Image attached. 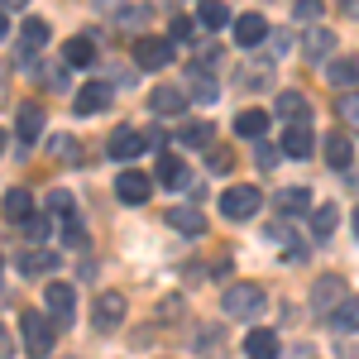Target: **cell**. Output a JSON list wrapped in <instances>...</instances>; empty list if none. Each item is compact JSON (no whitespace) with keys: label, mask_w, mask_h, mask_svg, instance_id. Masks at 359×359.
<instances>
[{"label":"cell","mask_w":359,"mask_h":359,"mask_svg":"<svg viewBox=\"0 0 359 359\" xmlns=\"http://www.w3.org/2000/svg\"><path fill=\"white\" fill-rule=\"evenodd\" d=\"M221 306H225L230 321H254V316L269 306V292H264L259 283H230L225 297H221Z\"/></svg>","instance_id":"6da1fadb"},{"label":"cell","mask_w":359,"mask_h":359,"mask_svg":"<svg viewBox=\"0 0 359 359\" xmlns=\"http://www.w3.org/2000/svg\"><path fill=\"white\" fill-rule=\"evenodd\" d=\"M43 306H48L53 326L77 321V287H72V283H48V287H43Z\"/></svg>","instance_id":"7a4b0ae2"},{"label":"cell","mask_w":359,"mask_h":359,"mask_svg":"<svg viewBox=\"0 0 359 359\" xmlns=\"http://www.w3.org/2000/svg\"><path fill=\"white\" fill-rule=\"evenodd\" d=\"M259 206H264L259 187H230V192L221 196V216H225V221H254Z\"/></svg>","instance_id":"3957f363"},{"label":"cell","mask_w":359,"mask_h":359,"mask_svg":"<svg viewBox=\"0 0 359 359\" xmlns=\"http://www.w3.org/2000/svg\"><path fill=\"white\" fill-rule=\"evenodd\" d=\"M20 326H25V350H29L34 359H43L48 350H53L57 331H53V321H48V316H39V311H25V321H20Z\"/></svg>","instance_id":"277c9868"},{"label":"cell","mask_w":359,"mask_h":359,"mask_svg":"<svg viewBox=\"0 0 359 359\" xmlns=\"http://www.w3.org/2000/svg\"><path fill=\"white\" fill-rule=\"evenodd\" d=\"M115 196H120L125 206H144V201L154 196V177L139 172V168H125V172L115 177Z\"/></svg>","instance_id":"5b68a950"},{"label":"cell","mask_w":359,"mask_h":359,"mask_svg":"<svg viewBox=\"0 0 359 359\" xmlns=\"http://www.w3.org/2000/svg\"><path fill=\"white\" fill-rule=\"evenodd\" d=\"M340 302H345V278L340 273L316 278V287H311V311H316V316H331Z\"/></svg>","instance_id":"8992f818"},{"label":"cell","mask_w":359,"mask_h":359,"mask_svg":"<svg viewBox=\"0 0 359 359\" xmlns=\"http://www.w3.org/2000/svg\"><path fill=\"white\" fill-rule=\"evenodd\" d=\"M172 57H177L172 39H139V43H135V62H139V67H149V72L168 67Z\"/></svg>","instance_id":"52a82bcc"},{"label":"cell","mask_w":359,"mask_h":359,"mask_svg":"<svg viewBox=\"0 0 359 359\" xmlns=\"http://www.w3.org/2000/svg\"><path fill=\"white\" fill-rule=\"evenodd\" d=\"M111 101H115V91L106 82H86V86H77V96H72V111L77 115H101Z\"/></svg>","instance_id":"ba28073f"},{"label":"cell","mask_w":359,"mask_h":359,"mask_svg":"<svg viewBox=\"0 0 359 359\" xmlns=\"http://www.w3.org/2000/svg\"><path fill=\"white\" fill-rule=\"evenodd\" d=\"M91 321H96V331H115L125 321V297L120 292H101L96 306H91Z\"/></svg>","instance_id":"9c48e42d"},{"label":"cell","mask_w":359,"mask_h":359,"mask_svg":"<svg viewBox=\"0 0 359 359\" xmlns=\"http://www.w3.org/2000/svg\"><path fill=\"white\" fill-rule=\"evenodd\" d=\"M273 111L283 115L287 125H311V106H306V96H302V91H278Z\"/></svg>","instance_id":"30bf717a"},{"label":"cell","mask_w":359,"mask_h":359,"mask_svg":"<svg viewBox=\"0 0 359 359\" xmlns=\"http://www.w3.org/2000/svg\"><path fill=\"white\" fill-rule=\"evenodd\" d=\"M326 163H331L335 172H345V168L355 163V139L345 135V130H331V135H326Z\"/></svg>","instance_id":"8fae6325"},{"label":"cell","mask_w":359,"mask_h":359,"mask_svg":"<svg viewBox=\"0 0 359 359\" xmlns=\"http://www.w3.org/2000/svg\"><path fill=\"white\" fill-rule=\"evenodd\" d=\"M144 149H149V135H139V130H115L111 135V158H120V163L139 158Z\"/></svg>","instance_id":"7c38bea8"},{"label":"cell","mask_w":359,"mask_h":359,"mask_svg":"<svg viewBox=\"0 0 359 359\" xmlns=\"http://www.w3.org/2000/svg\"><path fill=\"white\" fill-rule=\"evenodd\" d=\"M0 216L15 221V225H25L29 216H34V196H29L25 187H10V192L0 196Z\"/></svg>","instance_id":"4fadbf2b"},{"label":"cell","mask_w":359,"mask_h":359,"mask_svg":"<svg viewBox=\"0 0 359 359\" xmlns=\"http://www.w3.org/2000/svg\"><path fill=\"white\" fill-rule=\"evenodd\" d=\"M264 39H269V20L264 15H240L235 20V43L240 48H259Z\"/></svg>","instance_id":"5bb4252c"},{"label":"cell","mask_w":359,"mask_h":359,"mask_svg":"<svg viewBox=\"0 0 359 359\" xmlns=\"http://www.w3.org/2000/svg\"><path fill=\"white\" fill-rule=\"evenodd\" d=\"M15 125H20V139H25V144H34V139L43 135L48 115H43V106H39V101H25V106H20V120H15Z\"/></svg>","instance_id":"9a60e30c"},{"label":"cell","mask_w":359,"mask_h":359,"mask_svg":"<svg viewBox=\"0 0 359 359\" xmlns=\"http://www.w3.org/2000/svg\"><path fill=\"white\" fill-rule=\"evenodd\" d=\"M158 182H163V187H192V168L182 163L177 154H163V158H158Z\"/></svg>","instance_id":"2e32d148"},{"label":"cell","mask_w":359,"mask_h":359,"mask_svg":"<svg viewBox=\"0 0 359 359\" xmlns=\"http://www.w3.org/2000/svg\"><path fill=\"white\" fill-rule=\"evenodd\" d=\"M62 62H67V67H91V62H96V43H91L86 34H72V39L62 43Z\"/></svg>","instance_id":"e0dca14e"},{"label":"cell","mask_w":359,"mask_h":359,"mask_svg":"<svg viewBox=\"0 0 359 359\" xmlns=\"http://www.w3.org/2000/svg\"><path fill=\"white\" fill-rule=\"evenodd\" d=\"M149 106H154V115H182V106H187V91H177V86H154Z\"/></svg>","instance_id":"ac0fdd59"},{"label":"cell","mask_w":359,"mask_h":359,"mask_svg":"<svg viewBox=\"0 0 359 359\" xmlns=\"http://www.w3.org/2000/svg\"><path fill=\"white\" fill-rule=\"evenodd\" d=\"M53 269H57V254H53V249H29V254H20V273H25V278L53 273Z\"/></svg>","instance_id":"d6986e66"},{"label":"cell","mask_w":359,"mask_h":359,"mask_svg":"<svg viewBox=\"0 0 359 359\" xmlns=\"http://www.w3.org/2000/svg\"><path fill=\"white\" fill-rule=\"evenodd\" d=\"M283 154L287 158H306L311 154V125H287L283 130Z\"/></svg>","instance_id":"ffe728a7"},{"label":"cell","mask_w":359,"mask_h":359,"mask_svg":"<svg viewBox=\"0 0 359 359\" xmlns=\"http://www.w3.org/2000/svg\"><path fill=\"white\" fill-rule=\"evenodd\" d=\"M168 221H172V230H182V235H206V216L196 206H172Z\"/></svg>","instance_id":"44dd1931"},{"label":"cell","mask_w":359,"mask_h":359,"mask_svg":"<svg viewBox=\"0 0 359 359\" xmlns=\"http://www.w3.org/2000/svg\"><path fill=\"white\" fill-rule=\"evenodd\" d=\"M245 355L249 359H278V335L273 331H249L245 335Z\"/></svg>","instance_id":"7402d4cb"},{"label":"cell","mask_w":359,"mask_h":359,"mask_svg":"<svg viewBox=\"0 0 359 359\" xmlns=\"http://www.w3.org/2000/svg\"><path fill=\"white\" fill-rule=\"evenodd\" d=\"M273 206L283 216H302L306 206H311V192H306V187H283V192L273 196Z\"/></svg>","instance_id":"603a6c76"},{"label":"cell","mask_w":359,"mask_h":359,"mask_svg":"<svg viewBox=\"0 0 359 359\" xmlns=\"http://www.w3.org/2000/svg\"><path fill=\"white\" fill-rule=\"evenodd\" d=\"M335 115H340V125H345L350 135H359V91H355V86H350V91H340Z\"/></svg>","instance_id":"cb8c5ba5"},{"label":"cell","mask_w":359,"mask_h":359,"mask_svg":"<svg viewBox=\"0 0 359 359\" xmlns=\"http://www.w3.org/2000/svg\"><path fill=\"white\" fill-rule=\"evenodd\" d=\"M269 130V111H240L235 115V135L240 139H259Z\"/></svg>","instance_id":"d4e9b609"},{"label":"cell","mask_w":359,"mask_h":359,"mask_svg":"<svg viewBox=\"0 0 359 359\" xmlns=\"http://www.w3.org/2000/svg\"><path fill=\"white\" fill-rule=\"evenodd\" d=\"M48 43V25L34 15V20H25V29H20V53H34V48H43Z\"/></svg>","instance_id":"484cf974"},{"label":"cell","mask_w":359,"mask_h":359,"mask_svg":"<svg viewBox=\"0 0 359 359\" xmlns=\"http://www.w3.org/2000/svg\"><path fill=\"white\" fill-rule=\"evenodd\" d=\"M335 225H340V211L335 206H311V235L316 240H331Z\"/></svg>","instance_id":"4316f807"},{"label":"cell","mask_w":359,"mask_h":359,"mask_svg":"<svg viewBox=\"0 0 359 359\" xmlns=\"http://www.w3.org/2000/svg\"><path fill=\"white\" fill-rule=\"evenodd\" d=\"M326 77H331V86H345V91H350V86L359 82V62L355 57H335L331 67H326Z\"/></svg>","instance_id":"83f0119b"},{"label":"cell","mask_w":359,"mask_h":359,"mask_svg":"<svg viewBox=\"0 0 359 359\" xmlns=\"http://www.w3.org/2000/svg\"><path fill=\"white\" fill-rule=\"evenodd\" d=\"M211 130H216V125H206V120H196V125H187V130H182V144H187V149H211V144H216V135H211Z\"/></svg>","instance_id":"f1b7e54d"},{"label":"cell","mask_w":359,"mask_h":359,"mask_svg":"<svg viewBox=\"0 0 359 359\" xmlns=\"http://www.w3.org/2000/svg\"><path fill=\"white\" fill-rule=\"evenodd\" d=\"M335 331H359V297H345V302L331 311Z\"/></svg>","instance_id":"f546056e"},{"label":"cell","mask_w":359,"mask_h":359,"mask_svg":"<svg viewBox=\"0 0 359 359\" xmlns=\"http://www.w3.org/2000/svg\"><path fill=\"white\" fill-rule=\"evenodd\" d=\"M331 48H335V34H331V29H311V34H306V57H311V62H321Z\"/></svg>","instance_id":"4dcf8cb0"},{"label":"cell","mask_w":359,"mask_h":359,"mask_svg":"<svg viewBox=\"0 0 359 359\" xmlns=\"http://www.w3.org/2000/svg\"><path fill=\"white\" fill-rule=\"evenodd\" d=\"M206 29H225L230 25V5H221V0H201V15H196Z\"/></svg>","instance_id":"1f68e13d"},{"label":"cell","mask_w":359,"mask_h":359,"mask_svg":"<svg viewBox=\"0 0 359 359\" xmlns=\"http://www.w3.org/2000/svg\"><path fill=\"white\" fill-rule=\"evenodd\" d=\"M187 86H192L196 101H216V82H211V72H192V77H187Z\"/></svg>","instance_id":"d6a6232c"},{"label":"cell","mask_w":359,"mask_h":359,"mask_svg":"<svg viewBox=\"0 0 359 359\" xmlns=\"http://www.w3.org/2000/svg\"><path fill=\"white\" fill-rule=\"evenodd\" d=\"M48 216H57L62 225L77 221V216H72V196H67V192H53V196H48Z\"/></svg>","instance_id":"836d02e7"},{"label":"cell","mask_w":359,"mask_h":359,"mask_svg":"<svg viewBox=\"0 0 359 359\" xmlns=\"http://www.w3.org/2000/svg\"><path fill=\"white\" fill-rule=\"evenodd\" d=\"M206 168H211V172H230V168H235V158H230V149H221V144H211V149H206Z\"/></svg>","instance_id":"e575fe53"},{"label":"cell","mask_w":359,"mask_h":359,"mask_svg":"<svg viewBox=\"0 0 359 359\" xmlns=\"http://www.w3.org/2000/svg\"><path fill=\"white\" fill-rule=\"evenodd\" d=\"M278 158H283V149H273V144H259V149H254V163L264 168V172H273Z\"/></svg>","instance_id":"d590c367"},{"label":"cell","mask_w":359,"mask_h":359,"mask_svg":"<svg viewBox=\"0 0 359 359\" xmlns=\"http://www.w3.org/2000/svg\"><path fill=\"white\" fill-rule=\"evenodd\" d=\"M292 15H297L302 25H316V20H321V0H297V5H292Z\"/></svg>","instance_id":"8d00e7d4"},{"label":"cell","mask_w":359,"mask_h":359,"mask_svg":"<svg viewBox=\"0 0 359 359\" xmlns=\"http://www.w3.org/2000/svg\"><path fill=\"white\" fill-rule=\"evenodd\" d=\"M269 48H273V57L292 53V34H287V29H269Z\"/></svg>","instance_id":"74e56055"},{"label":"cell","mask_w":359,"mask_h":359,"mask_svg":"<svg viewBox=\"0 0 359 359\" xmlns=\"http://www.w3.org/2000/svg\"><path fill=\"white\" fill-rule=\"evenodd\" d=\"M25 230H29V240H39V245H43V240H48V216H29Z\"/></svg>","instance_id":"f35d334b"},{"label":"cell","mask_w":359,"mask_h":359,"mask_svg":"<svg viewBox=\"0 0 359 359\" xmlns=\"http://www.w3.org/2000/svg\"><path fill=\"white\" fill-rule=\"evenodd\" d=\"M144 15H149L144 5H125V10H120V25H125V29H135V25H144Z\"/></svg>","instance_id":"ab89813d"},{"label":"cell","mask_w":359,"mask_h":359,"mask_svg":"<svg viewBox=\"0 0 359 359\" xmlns=\"http://www.w3.org/2000/svg\"><path fill=\"white\" fill-rule=\"evenodd\" d=\"M264 240H273V245H292V230H287L283 221H273L269 230H264Z\"/></svg>","instance_id":"60d3db41"},{"label":"cell","mask_w":359,"mask_h":359,"mask_svg":"<svg viewBox=\"0 0 359 359\" xmlns=\"http://www.w3.org/2000/svg\"><path fill=\"white\" fill-rule=\"evenodd\" d=\"M172 39H192V20H187V15L172 20Z\"/></svg>","instance_id":"b9f144b4"},{"label":"cell","mask_w":359,"mask_h":359,"mask_svg":"<svg viewBox=\"0 0 359 359\" xmlns=\"http://www.w3.org/2000/svg\"><path fill=\"white\" fill-rule=\"evenodd\" d=\"M10 350H15V345H10V335L0 331V359H10Z\"/></svg>","instance_id":"7bdbcfd3"},{"label":"cell","mask_w":359,"mask_h":359,"mask_svg":"<svg viewBox=\"0 0 359 359\" xmlns=\"http://www.w3.org/2000/svg\"><path fill=\"white\" fill-rule=\"evenodd\" d=\"M20 5H25V0H0V10H20Z\"/></svg>","instance_id":"ee69618b"},{"label":"cell","mask_w":359,"mask_h":359,"mask_svg":"<svg viewBox=\"0 0 359 359\" xmlns=\"http://www.w3.org/2000/svg\"><path fill=\"white\" fill-rule=\"evenodd\" d=\"M5 34H10V20H5V10H0V39H5Z\"/></svg>","instance_id":"f6af8a7d"},{"label":"cell","mask_w":359,"mask_h":359,"mask_svg":"<svg viewBox=\"0 0 359 359\" xmlns=\"http://www.w3.org/2000/svg\"><path fill=\"white\" fill-rule=\"evenodd\" d=\"M0 91H5V67H0Z\"/></svg>","instance_id":"bcb514c9"},{"label":"cell","mask_w":359,"mask_h":359,"mask_svg":"<svg viewBox=\"0 0 359 359\" xmlns=\"http://www.w3.org/2000/svg\"><path fill=\"white\" fill-rule=\"evenodd\" d=\"M355 235H359V211H355Z\"/></svg>","instance_id":"7dc6e473"},{"label":"cell","mask_w":359,"mask_h":359,"mask_svg":"<svg viewBox=\"0 0 359 359\" xmlns=\"http://www.w3.org/2000/svg\"><path fill=\"white\" fill-rule=\"evenodd\" d=\"M0 149H5V130H0Z\"/></svg>","instance_id":"c3c4849f"}]
</instances>
